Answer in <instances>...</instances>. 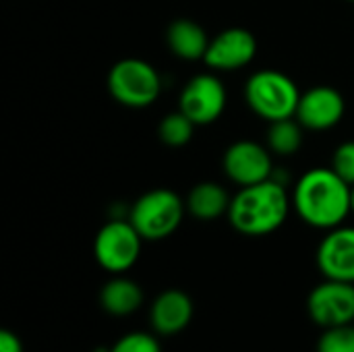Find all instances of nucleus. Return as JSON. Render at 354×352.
<instances>
[{
    "instance_id": "f257e3e1",
    "label": "nucleus",
    "mask_w": 354,
    "mask_h": 352,
    "mask_svg": "<svg viewBox=\"0 0 354 352\" xmlns=\"http://www.w3.org/2000/svg\"><path fill=\"white\" fill-rule=\"evenodd\" d=\"M292 205L305 224L332 230L342 226L348 214H353L351 185H346L332 168H313L297 183Z\"/></svg>"
},
{
    "instance_id": "f03ea898",
    "label": "nucleus",
    "mask_w": 354,
    "mask_h": 352,
    "mask_svg": "<svg viewBox=\"0 0 354 352\" xmlns=\"http://www.w3.org/2000/svg\"><path fill=\"white\" fill-rule=\"evenodd\" d=\"M288 210L290 199L286 189L272 176L259 185L241 187L226 216L236 232L245 237H266L286 222Z\"/></svg>"
},
{
    "instance_id": "7ed1b4c3",
    "label": "nucleus",
    "mask_w": 354,
    "mask_h": 352,
    "mask_svg": "<svg viewBox=\"0 0 354 352\" xmlns=\"http://www.w3.org/2000/svg\"><path fill=\"white\" fill-rule=\"evenodd\" d=\"M245 100L257 116L274 122L297 114L301 91L288 75L266 68L249 77L245 85Z\"/></svg>"
},
{
    "instance_id": "20e7f679",
    "label": "nucleus",
    "mask_w": 354,
    "mask_h": 352,
    "mask_svg": "<svg viewBox=\"0 0 354 352\" xmlns=\"http://www.w3.org/2000/svg\"><path fill=\"white\" fill-rule=\"evenodd\" d=\"M185 212L187 205L174 191L153 189L133 203L129 220L143 237V241H162L176 232Z\"/></svg>"
},
{
    "instance_id": "39448f33",
    "label": "nucleus",
    "mask_w": 354,
    "mask_h": 352,
    "mask_svg": "<svg viewBox=\"0 0 354 352\" xmlns=\"http://www.w3.org/2000/svg\"><path fill=\"white\" fill-rule=\"evenodd\" d=\"M162 89L158 71L141 58L118 60L108 73L110 95L127 108L151 106Z\"/></svg>"
},
{
    "instance_id": "423d86ee",
    "label": "nucleus",
    "mask_w": 354,
    "mask_h": 352,
    "mask_svg": "<svg viewBox=\"0 0 354 352\" xmlns=\"http://www.w3.org/2000/svg\"><path fill=\"white\" fill-rule=\"evenodd\" d=\"M143 237L131 224V220H110L104 224L93 241L95 261L110 274L129 272L141 255Z\"/></svg>"
},
{
    "instance_id": "0eeeda50",
    "label": "nucleus",
    "mask_w": 354,
    "mask_h": 352,
    "mask_svg": "<svg viewBox=\"0 0 354 352\" xmlns=\"http://www.w3.org/2000/svg\"><path fill=\"white\" fill-rule=\"evenodd\" d=\"M307 313L322 330L354 324V284L326 278L309 293Z\"/></svg>"
},
{
    "instance_id": "6e6552de",
    "label": "nucleus",
    "mask_w": 354,
    "mask_h": 352,
    "mask_svg": "<svg viewBox=\"0 0 354 352\" xmlns=\"http://www.w3.org/2000/svg\"><path fill=\"white\" fill-rule=\"evenodd\" d=\"M226 108V89L216 75L201 73L187 81L178 98V110L197 127L216 122Z\"/></svg>"
},
{
    "instance_id": "1a4fd4ad",
    "label": "nucleus",
    "mask_w": 354,
    "mask_h": 352,
    "mask_svg": "<svg viewBox=\"0 0 354 352\" xmlns=\"http://www.w3.org/2000/svg\"><path fill=\"white\" fill-rule=\"evenodd\" d=\"M222 166L226 176L239 187H251L270 180L274 172L270 151L255 141L232 143L224 154Z\"/></svg>"
},
{
    "instance_id": "9d476101",
    "label": "nucleus",
    "mask_w": 354,
    "mask_h": 352,
    "mask_svg": "<svg viewBox=\"0 0 354 352\" xmlns=\"http://www.w3.org/2000/svg\"><path fill=\"white\" fill-rule=\"evenodd\" d=\"M257 54V39L249 29L230 27L209 39L203 62L214 71H239Z\"/></svg>"
},
{
    "instance_id": "9b49d317",
    "label": "nucleus",
    "mask_w": 354,
    "mask_h": 352,
    "mask_svg": "<svg viewBox=\"0 0 354 352\" xmlns=\"http://www.w3.org/2000/svg\"><path fill=\"white\" fill-rule=\"evenodd\" d=\"M344 98L330 85H317L301 93L295 118L309 131H326L336 127L344 116Z\"/></svg>"
},
{
    "instance_id": "f8f14e48",
    "label": "nucleus",
    "mask_w": 354,
    "mask_h": 352,
    "mask_svg": "<svg viewBox=\"0 0 354 352\" xmlns=\"http://www.w3.org/2000/svg\"><path fill=\"white\" fill-rule=\"evenodd\" d=\"M317 268L328 280L354 284V228H332L317 247Z\"/></svg>"
},
{
    "instance_id": "ddd939ff",
    "label": "nucleus",
    "mask_w": 354,
    "mask_h": 352,
    "mask_svg": "<svg viewBox=\"0 0 354 352\" xmlns=\"http://www.w3.org/2000/svg\"><path fill=\"white\" fill-rule=\"evenodd\" d=\"M193 319V301L187 293L170 288L160 293L149 309V322L156 334L176 336L189 328Z\"/></svg>"
},
{
    "instance_id": "4468645a",
    "label": "nucleus",
    "mask_w": 354,
    "mask_h": 352,
    "mask_svg": "<svg viewBox=\"0 0 354 352\" xmlns=\"http://www.w3.org/2000/svg\"><path fill=\"white\" fill-rule=\"evenodd\" d=\"M145 297L141 286L135 280L124 278L120 274L110 278L100 290V307L104 309V313L112 317H129L137 313Z\"/></svg>"
},
{
    "instance_id": "2eb2a0df",
    "label": "nucleus",
    "mask_w": 354,
    "mask_h": 352,
    "mask_svg": "<svg viewBox=\"0 0 354 352\" xmlns=\"http://www.w3.org/2000/svg\"><path fill=\"white\" fill-rule=\"evenodd\" d=\"M166 44L176 58L203 60L209 37L199 23L191 19H174L166 29Z\"/></svg>"
},
{
    "instance_id": "dca6fc26",
    "label": "nucleus",
    "mask_w": 354,
    "mask_h": 352,
    "mask_svg": "<svg viewBox=\"0 0 354 352\" xmlns=\"http://www.w3.org/2000/svg\"><path fill=\"white\" fill-rule=\"evenodd\" d=\"M230 201H232V199H230V195L226 193L224 187L205 180V183L195 185V187L189 191L185 205H187V212H189L193 218H197V220H201V222H212V220H216V218L228 214Z\"/></svg>"
},
{
    "instance_id": "f3484780",
    "label": "nucleus",
    "mask_w": 354,
    "mask_h": 352,
    "mask_svg": "<svg viewBox=\"0 0 354 352\" xmlns=\"http://www.w3.org/2000/svg\"><path fill=\"white\" fill-rule=\"evenodd\" d=\"M303 145V124L292 118H282L270 122L268 147L278 156H295Z\"/></svg>"
},
{
    "instance_id": "a211bd4d",
    "label": "nucleus",
    "mask_w": 354,
    "mask_h": 352,
    "mask_svg": "<svg viewBox=\"0 0 354 352\" xmlns=\"http://www.w3.org/2000/svg\"><path fill=\"white\" fill-rule=\"evenodd\" d=\"M195 122L180 110L166 114L160 124H158V135L160 141L168 147H183L191 141L193 133H195Z\"/></svg>"
},
{
    "instance_id": "6ab92c4d",
    "label": "nucleus",
    "mask_w": 354,
    "mask_h": 352,
    "mask_svg": "<svg viewBox=\"0 0 354 352\" xmlns=\"http://www.w3.org/2000/svg\"><path fill=\"white\" fill-rule=\"evenodd\" d=\"M317 352H354V324L326 328L317 340Z\"/></svg>"
},
{
    "instance_id": "aec40b11",
    "label": "nucleus",
    "mask_w": 354,
    "mask_h": 352,
    "mask_svg": "<svg viewBox=\"0 0 354 352\" xmlns=\"http://www.w3.org/2000/svg\"><path fill=\"white\" fill-rule=\"evenodd\" d=\"M108 352H162V346L153 334L131 332L118 338Z\"/></svg>"
},
{
    "instance_id": "412c9836",
    "label": "nucleus",
    "mask_w": 354,
    "mask_h": 352,
    "mask_svg": "<svg viewBox=\"0 0 354 352\" xmlns=\"http://www.w3.org/2000/svg\"><path fill=\"white\" fill-rule=\"evenodd\" d=\"M346 185H354V141H344L336 147L330 166Z\"/></svg>"
},
{
    "instance_id": "4be33fe9",
    "label": "nucleus",
    "mask_w": 354,
    "mask_h": 352,
    "mask_svg": "<svg viewBox=\"0 0 354 352\" xmlns=\"http://www.w3.org/2000/svg\"><path fill=\"white\" fill-rule=\"evenodd\" d=\"M0 352H25L23 351V342L21 338L10 332V330H2L0 332Z\"/></svg>"
},
{
    "instance_id": "5701e85b",
    "label": "nucleus",
    "mask_w": 354,
    "mask_h": 352,
    "mask_svg": "<svg viewBox=\"0 0 354 352\" xmlns=\"http://www.w3.org/2000/svg\"><path fill=\"white\" fill-rule=\"evenodd\" d=\"M351 207H353V214H354V185L351 187Z\"/></svg>"
},
{
    "instance_id": "b1692460",
    "label": "nucleus",
    "mask_w": 354,
    "mask_h": 352,
    "mask_svg": "<svg viewBox=\"0 0 354 352\" xmlns=\"http://www.w3.org/2000/svg\"><path fill=\"white\" fill-rule=\"evenodd\" d=\"M353 2H354V0H353Z\"/></svg>"
}]
</instances>
